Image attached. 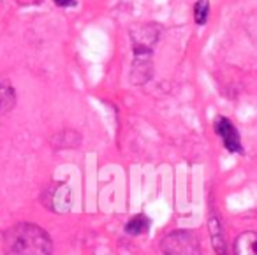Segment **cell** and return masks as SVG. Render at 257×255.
<instances>
[{
	"mask_svg": "<svg viewBox=\"0 0 257 255\" xmlns=\"http://www.w3.org/2000/svg\"><path fill=\"white\" fill-rule=\"evenodd\" d=\"M210 15V0H197L194 6V22L197 25H204Z\"/></svg>",
	"mask_w": 257,
	"mask_h": 255,
	"instance_id": "cell-10",
	"label": "cell"
},
{
	"mask_svg": "<svg viewBox=\"0 0 257 255\" xmlns=\"http://www.w3.org/2000/svg\"><path fill=\"white\" fill-rule=\"evenodd\" d=\"M208 229H210L211 236V244H213L217 255H225V241H224V232H222L220 222H218L217 216H211L210 222H208Z\"/></svg>",
	"mask_w": 257,
	"mask_h": 255,
	"instance_id": "cell-8",
	"label": "cell"
},
{
	"mask_svg": "<svg viewBox=\"0 0 257 255\" xmlns=\"http://www.w3.org/2000/svg\"><path fill=\"white\" fill-rule=\"evenodd\" d=\"M53 2L58 8H71V6L76 4V0H53Z\"/></svg>",
	"mask_w": 257,
	"mask_h": 255,
	"instance_id": "cell-12",
	"label": "cell"
},
{
	"mask_svg": "<svg viewBox=\"0 0 257 255\" xmlns=\"http://www.w3.org/2000/svg\"><path fill=\"white\" fill-rule=\"evenodd\" d=\"M245 32H246V36H248L250 43H252L253 46H257V11L250 13V15L246 16Z\"/></svg>",
	"mask_w": 257,
	"mask_h": 255,
	"instance_id": "cell-11",
	"label": "cell"
},
{
	"mask_svg": "<svg viewBox=\"0 0 257 255\" xmlns=\"http://www.w3.org/2000/svg\"><path fill=\"white\" fill-rule=\"evenodd\" d=\"M41 201L50 211L53 213H67L72 206L71 188L65 181H55L44 188Z\"/></svg>",
	"mask_w": 257,
	"mask_h": 255,
	"instance_id": "cell-3",
	"label": "cell"
},
{
	"mask_svg": "<svg viewBox=\"0 0 257 255\" xmlns=\"http://www.w3.org/2000/svg\"><path fill=\"white\" fill-rule=\"evenodd\" d=\"M162 255H201V248L192 232L175 230L162 239Z\"/></svg>",
	"mask_w": 257,
	"mask_h": 255,
	"instance_id": "cell-2",
	"label": "cell"
},
{
	"mask_svg": "<svg viewBox=\"0 0 257 255\" xmlns=\"http://www.w3.org/2000/svg\"><path fill=\"white\" fill-rule=\"evenodd\" d=\"M81 145V136L72 129H65L60 131L51 138V146L55 150H69V148H78Z\"/></svg>",
	"mask_w": 257,
	"mask_h": 255,
	"instance_id": "cell-5",
	"label": "cell"
},
{
	"mask_svg": "<svg viewBox=\"0 0 257 255\" xmlns=\"http://www.w3.org/2000/svg\"><path fill=\"white\" fill-rule=\"evenodd\" d=\"M215 131H217V134L220 136L222 143H224V146H225L227 152H231V153H241L243 152L239 132L229 118H224V116L218 118L217 123H215Z\"/></svg>",
	"mask_w": 257,
	"mask_h": 255,
	"instance_id": "cell-4",
	"label": "cell"
},
{
	"mask_svg": "<svg viewBox=\"0 0 257 255\" xmlns=\"http://www.w3.org/2000/svg\"><path fill=\"white\" fill-rule=\"evenodd\" d=\"M150 229V218L147 215H136L125 223V232L131 236H141Z\"/></svg>",
	"mask_w": 257,
	"mask_h": 255,
	"instance_id": "cell-9",
	"label": "cell"
},
{
	"mask_svg": "<svg viewBox=\"0 0 257 255\" xmlns=\"http://www.w3.org/2000/svg\"><path fill=\"white\" fill-rule=\"evenodd\" d=\"M16 90L9 81H0V116L11 113L16 107Z\"/></svg>",
	"mask_w": 257,
	"mask_h": 255,
	"instance_id": "cell-7",
	"label": "cell"
},
{
	"mask_svg": "<svg viewBox=\"0 0 257 255\" xmlns=\"http://www.w3.org/2000/svg\"><path fill=\"white\" fill-rule=\"evenodd\" d=\"M236 255H257V232L255 230H246L236 237L234 243Z\"/></svg>",
	"mask_w": 257,
	"mask_h": 255,
	"instance_id": "cell-6",
	"label": "cell"
},
{
	"mask_svg": "<svg viewBox=\"0 0 257 255\" xmlns=\"http://www.w3.org/2000/svg\"><path fill=\"white\" fill-rule=\"evenodd\" d=\"M2 250L4 255H51L53 243L43 227L22 222L6 230Z\"/></svg>",
	"mask_w": 257,
	"mask_h": 255,
	"instance_id": "cell-1",
	"label": "cell"
}]
</instances>
